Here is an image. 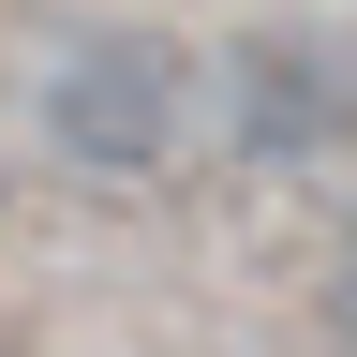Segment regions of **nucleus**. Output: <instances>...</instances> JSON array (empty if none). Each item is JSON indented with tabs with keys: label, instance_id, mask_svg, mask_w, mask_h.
I'll return each instance as SVG.
<instances>
[{
	"label": "nucleus",
	"instance_id": "3",
	"mask_svg": "<svg viewBox=\"0 0 357 357\" xmlns=\"http://www.w3.org/2000/svg\"><path fill=\"white\" fill-rule=\"evenodd\" d=\"M328 312H342V342H357V253H342V283H328Z\"/></svg>",
	"mask_w": 357,
	"mask_h": 357
},
{
	"label": "nucleus",
	"instance_id": "2",
	"mask_svg": "<svg viewBox=\"0 0 357 357\" xmlns=\"http://www.w3.org/2000/svg\"><path fill=\"white\" fill-rule=\"evenodd\" d=\"M208 119L238 134V149H268V164H312V149H342V119H357V60L328 30H238L223 75H208Z\"/></svg>",
	"mask_w": 357,
	"mask_h": 357
},
{
	"label": "nucleus",
	"instance_id": "1",
	"mask_svg": "<svg viewBox=\"0 0 357 357\" xmlns=\"http://www.w3.org/2000/svg\"><path fill=\"white\" fill-rule=\"evenodd\" d=\"M194 119H208V60L194 45H164V30H89L60 75H45V134H60L75 164H105V178H149L194 149Z\"/></svg>",
	"mask_w": 357,
	"mask_h": 357
}]
</instances>
